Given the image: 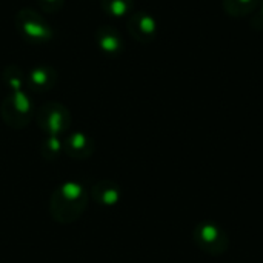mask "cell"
<instances>
[{
	"mask_svg": "<svg viewBox=\"0 0 263 263\" xmlns=\"http://www.w3.org/2000/svg\"><path fill=\"white\" fill-rule=\"evenodd\" d=\"M259 0H223V11L234 18H242L250 14H254L257 9Z\"/></svg>",
	"mask_w": 263,
	"mask_h": 263,
	"instance_id": "obj_13",
	"label": "cell"
},
{
	"mask_svg": "<svg viewBox=\"0 0 263 263\" xmlns=\"http://www.w3.org/2000/svg\"><path fill=\"white\" fill-rule=\"evenodd\" d=\"M35 120L39 128L46 136H62L71 126V112L59 102L43 103L35 109Z\"/></svg>",
	"mask_w": 263,
	"mask_h": 263,
	"instance_id": "obj_5",
	"label": "cell"
},
{
	"mask_svg": "<svg viewBox=\"0 0 263 263\" xmlns=\"http://www.w3.org/2000/svg\"><path fill=\"white\" fill-rule=\"evenodd\" d=\"M251 26L257 31L263 29V0H259L257 9L254 11L253 18H251Z\"/></svg>",
	"mask_w": 263,
	"mask_h": 263,
	"instance_id": "obj_16",
	"label": "cell"
},
{
	"mask_svg": "<svg viewBox=\"0 0 263 263\" xmlns=\"http://www.w3.org/2000/svg\"><path fill=\"white\" fill-rule=\"evenodd\" d=\"M0 116L9 128L22 129L34 119L35 108L31 97L25 91L8 92V96L2 100Z\"/></svg>",
	"mask_w": 263,
	"mask_h": 263,
	"instance_id": "obj_2",
	"label": "cell"
},
{
	"mask_svg": "<svg viewBox=\"0 0 263 263\" xmlns=\"http://www.w3.org/2000/svg\"><path fill=\"white\" fill-rule=\"evenodd\" d=\"M65 0H39V6L46 12H57L63 6Z\"/></svg>",
	"mask_w": 263,
	"mask_h": 263,
	"instance_id": "obj_15",
	"label": "cell"
},
{
	"mask_svg": "<svg viewBox=\"0 0 263 263\" xmlns=\"http://www.w3.org/2000/svg\"><path fill=\"white\" fill-rule=\"evenodd\" d=\"M96 45L99 49L108 55H117L125 49V40L122 34L111 25H102L96 29L94 34Z\"/></svg>",
	"mask_w": 263,
	"mask_h": 263,
	"instance_id": "obj_8",
	"label": "cell"
},
{
	"mask_svg": "<svg viewBox=\"0 0 263 263\" xmlns=\"http://www.w3.org/2000/svg\"><path fill=\"white\" fill-rule=\"evenodd\" d=\"M193 240L200 251L210 256H222L230 248L228 233L216 222H200L194 227Z\"/></svg>",
	"mask_w": 263,
	"mask_h": 263,
	"instance_id": "obj_4",
	"label": "cell"
},
{
	"mask_svg": "<svg viewBox=\"0 0 263 263\" xmlns=\"http://www.w3.org/2000/svg\"><path fill=\"white\" fill-rule=\"evenodd\" d=\"M92 199L103 206H112L122 199V190L112 180H102L92 188Z\"/></svg>",
	"mask_w": 263,
	"mask_h": 263,
	"instance_id": "obj_10",
	"label": "cell"
},
{
	"mask_svg": "<svg viewBox=\"0 0 263 263\" xmlns=\"http://www.w3.org/2000/svg\"><path fill=\"white\" fill-rule=\"evenodd\" d=\"M2 82L9 92L23 91L26 86V72H23V69L15 65H8L2 71Z\"/></svg>",
	"mask_w": 263,
	"mask_h": 263,
	"instance_id": "obj_11",
	"label": "cell"
},
{
	"mask_svg": "<svg viewBox=\"0 0 263 263\" xmlns=\"http://www.w3.org/2000/svg\"><path fill=\"white\" fill-rule=\"evenodd\" d=\"M18 34L31 43H46L54 37V31L46 18L32 8H22L14 17Z\"/></svg>",
	"mask_w": 263,
	"mask_h": 263,
	"instance_id": "obj_3",
	"label": "cell"
},
{
	"mask_svg": "<svg viewBox=\"0 0 263 263\" xmlns=\"http://www.w3.org/2000/svg\"><path fill=\"white\" fill-rule=\"evenodd\" d=\"M88 206V193L77 182L57 186L49 199V214L59 223H72Z\"/></svg>",
	"mask_w": 263,
	"mask_h": 263,
	"instance_id": "obj_1",
	"label": "cell"
},
{
	"mask_svg": "<svg viewBox=\"0 0 263 263\" xmlns=\"http://www.w3.org/2000/svg\"><path fill=\"white\" fill-rule=\"evenodd\" d=\"M40 151L46 160H54L63 153V140L60 139V136H46L40 146Z\"/></svg>",
	"mask_w": 263,
	"mask_h": 263,
	"instance_id": "obj_14",
	"label": "cell"
},
{
	"mask_svg": "<svg viewBox=\"0 0 263 263\" xmlns=\"http://www.w3.org/2000/svg\"><path fill=\"white\" fill-rule=\"evenodd\" d=\"M134 0H100L102 11L112 18L129 17L134 12Z\"/></svg>",
	"mask_w": 263,
	"mask_h": 263,
	"instance_id": "obj_12",
	"label": "cell"
},
{
	"mask_svg": "<svg viewBox=\"0 0 263 263\" xmlns=\"http://www.w3.org/2000/svg\"><path fill=\"white\" fill-rule=\"evenodd\" d=\"M94 148H96L94 140L88 134L80 131L72 133L63 140V153L77 160L88 159L94 153Z\"/></svg>",
	"mask_w": 263,
	"mask_h": 263,
	"instance_id": "obj_9",
	"label": "cell"
},
{
	"mask_svg": "<svg viewBox=\"0 0 263 263\" xmlns=\"http://www.w3.org/2000/svg\"><path fill=\"white\" fill-rule=\"evenodd\" d=\"M129 35L139 43H151L157 37V20L146 11H134L126 23Z\"/></svg>",
	"mask_w": 263,
	"mask_h": 263,
	"instance_id": "obj_6",
	"label": "cell"
},
{
	"mask_svg": "<svg viewBox=\"0 0 263 263\" xmlns=\"http://www.w3.org/2000/svg\"><path fill=\"white\" fill-rule=\"evenodd\" d=\"M59 80L57 71L49 65L34 66L26 72V88L34 92H48L51 91Z\"/></svg>",
	"mask_w": 263,
	"mask_h": 263,
	"instance_id": "obj_7",
	"label": "cell"
}]
</instances>
